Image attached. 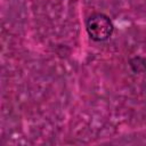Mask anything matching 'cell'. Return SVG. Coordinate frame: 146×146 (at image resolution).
I'll return each mask as SVG.
<instances>
[{"label": "cell", "instance_id": "1", "mask_svg": "<svg viewBox=\"0 0 146 146\" xmlns=\"http://www.w3.org/2000/svg\"><path fill=\"white\" fill-rule=\"evenodd\" d=\"M114 26L112 21L104 14H94L87 21V32L95 41H104L113 33Z\"/></svg>", "mask_w": 146, "mask_h": 146}]
</instances>
